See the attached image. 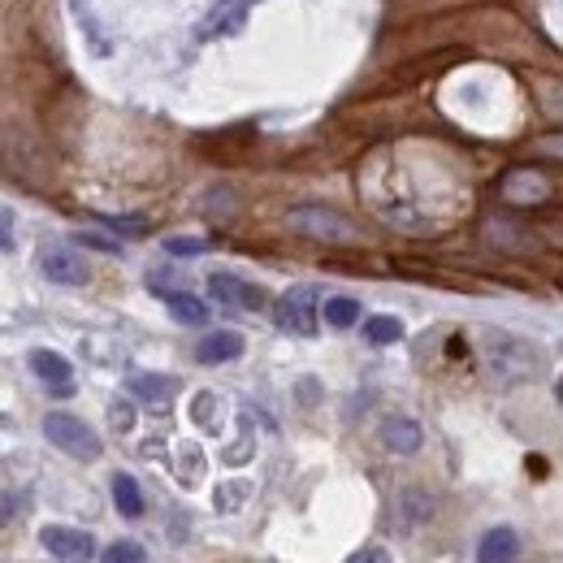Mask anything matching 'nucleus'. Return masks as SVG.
Instances as JSON below:
<instances>
[{
  "label": "nucleus",
  "mask_w": 563,
  "mask_h": 563,
  "mask_svg": "<svg viewBox=\"0 0 563 563\" xmlns=\"http://www.w3.org/2000/svg\"><path fill=\"white\" fill-rule=\"evenodd\" d=\"M44 434H48V442L57 451H65L70 460H100V434L91 429L83 416H74V412H48L44 416Z\"/></svg>",
  "instance_id": "nucleus-1"
},
{
  "label": "nucleus",
  "mask_w": 563,
  "mask_h": 563,
  "mask_svg": "<svg viewBox=\"0 0 563 563\" xmlns=\"http://www.w3.org/2000/svg\"><path fill=\"white\" fill-rule=\"evenodd\" d=\"M486 360H490L494 377H503V382H529V377L538 373V364H542L538 351H533L525 338H516V334H490Z\"/></svg>",
  "instance_id": "nucleus-2"
},
{
  "label": "nucleus",
  "mask_w": 563,
  "mask_h": 563,
  "mask_svg": "<svg viewBox=\"0 0 563 563\" xmlns=\"http://www.w3.org/2000/svg\"><path fill=\"white\" fill-rule=\"evenodd\" d=\"M291 230L299 234H308V239H321V243H351L356 239V226L343 217V213H334V208H325V204H304V208H291Z\"/></svg>",
  "instance_id": "nucleus-3"
},
{
  "label": "nucleus",
  "mask_w": 563,
  "mask_h": 563,
  "mask_svg": "<svg viewBox=\"0 0 563 563\" xmlns=\"http://www.w3.org/2000/svg\"><path fill=\"white\" fill-rule=\"evenodd\" d=\"M273 321L286 334H317V286H291L278 304H273Z\"/></svg>",
  "instance_id": "nucleus-4"
},
{
  "label": "nucleus",
  "mask_w": 563,
  "mask_h": 563,
  "mask_svg": "<svg viewBox=\"0 0 563 563\" xmlns=\"http://www.w3.org/2000/svg\"><path fill=\"white\" fill-rule=\"evenodd\" d=\"M39 542L57 563H91L96 559V538L83 529H65V525H44L39 529Z\"/></svg>",
  "instance_id": "nucleus-5"
},
{
  "label": "nucleus",
  "mask_w": 563,
  "mask_h": 563,
  "mask_svg": "<svg viewBox=\"0 0 563 563\" xmlns=\"http://www.w3.org/2000/svg\"><path fill=\"white\" fill-rule=\"evenodd\" d=\"M256 0H217L213 9L195 26V39H230L247 26V13H252Z\"/></svg>",
  "instance_id": "nucleus-6"
},
{
  "label": "nucleus",
  "mask_w": 563,
  "mask_h": 563,
  "mask_svg": "<svg viewBox=\"0 0 563 563\" xmlns=\"http://www.w3.org/2000/svg\"><path fill=\"white\" fill-rule=\"evenodd\" d=\"M39 273L57 286H87L91 282V265L78 252H70V247H44Z\"/></svg>",
  "instance_id": "nucleus-7"
},
{
  "label": "nucleus",
  "mask_w": 563,
  "mask_h": 563,
  "mask_svg": "<svg viewBox=\"0 0 563 563\" xmlns=\"http://www.w3.org/2000/svg\"><path fill=\"white\" fill-rule=\"evenodd\" d=\"M208 291H213L217 304L243 308V312H260V308L269 304V295L260 291V286L243 282V278H234V273H213V278H208Z\"/></svg>",
  "instance_id": "nucleus-8"
},
{
  "label": "nucleus",
  "mask_w": 563,
  "mask_h": 563,
  "mask_svg": "<svg viewBox=\"0 0 563 563\" xmlns=\"http://www.w3.org/2000/svg\"><path fill=\"white\" fill-rule=\"evenodd\" d=\"M31 373L52 390V395H61V399H70V395H74V364L65 360L61 351L35 347V351H31Z\"/></svg>",
  "instance_id": "nucleus-9"
},
{
  "label": "nucleus",
  "mask_w": 563,
  "mask_h": 563,
  "mask_svg": "<svg viewBox=\"0 0 563 563\" xmlns=\"http://www.w3.org/2000/svg\"><path fill=\"white\" fill-rule=\"evenodd\" d=\"M239 356H243V334H234V330H213L195 343V360L200 364H230Z\"/></svg>",
  "instance_id": "nucleus-10"
},
{
  "label": "nucleus",
  "mask_w": 563,
  "mask_h": 563,
  "mask_svg": "<svg viewBox=\"0 0 563 563\" xmlns=\"http://www.w3.org/2000/svg\"><path fill=\"white\" fill-rule=\"evenodd\" d=\"M516 555H520L516 529L494 525V529L481 533V542H477V563H516Z\"/></svg>",
  "instance_id": "nucleus-11"
},
{
  "label": "nucleus",
  "mask_w": 563,
  "mask_h": 563,
  "mask_svg": "<svg viewBox=\"0 0 563 563\" xmlns=\"http://www.w3.org/2000/svg\"><path fill=\"white\" fill-rule=\"evenodd\" d=\"M382 442L395 455H416L425 434H421V425H416L412 416H390V421H382Z\"/></svg>",
  "instance_id": "nucleus-12"
},
{
  "label": "nucleus",
  "mask_w": 563,
  "mask_h": 563,
  "mask_svg": "<svg viewBox=\"0 0 563 563\" xmlns=\"http://www.w3.org/2000/svg\"><path fill=\"white\" fill-rule=\"evenodd\" d=\"M165 299V308H169V317L182 321V325H208V304L204 299H195L187 291H161Z\"/></svg>",
  "instance_id": "nucleus-13"
},
{
  "label": "nucleus",
  "mask_w": 563,
  "mask_h": 563,
  "mask_svg": "<svg viewBox=\"0 0 563 563\" xmlns=\"http://www.w3.org/2000/svg\"><path fill=\"white\" fill-rule=\"evenodd\" d=\"M109 490H113L117 512H122L126 520H139V516H143V490H139V481L130 477V473H113Z\"/></svg>",
  "instance_id": "nucleus-14"
},
{
  "label": "nucleus",
  "mask_w": 563,
  "mask_h": 563,
  "mask_svg": "<svg viewBox=\"0 0 563 563\" xmlns=\"http://www.w3.org/2000/svg\"><path fill=\"white\" fill-rule=\"evenodd\" d=\"M364 343H373V347L403 343V321L399 317H386V312H377V317L364 321Z\"/></svg>",
  "instance_id": "nucleus-15"
},
{
  "label": "nucleus",
  "mask_w": 563,
  "mask_h": 563,
  "mask_svg": "<svg viewBox=\"0 0 563 563\" xmlns=\"http://www.w3.org/2000/svg\"><path fill=\"white\" fill-rule=\"evenodd\" d=\"M174 390H178V382H174V377H161V373H135V377H130V395L152 399V403L169 399Z\"/></svg>",
  "instance_id": "nucleus-16"
},
{
  "label": "nucleus",
  "mask_w": 563,
  "mask_h": 563,
  "mask_svg": "<svg viewBox=\"0 0 563 563\" xmlns=\"http://www.w3.org/2000/svg\"><path fill=\"white\" fill-rule=\"evenodd\" d=\"M321 317H325V325H334V330H351V325L360 321V304L351 295H334L321 304Z\"/></svg>",
  "instance_id": "nucleus-17"
},
{
  "label": "nucleus",
  "mask_w": 563,
  "mask_h": 563,
  "mask_svg": "<svg viewBox=\"0 0 563 563\" xmlns=\"http://www.w3.org/2000/svg\"><path fill=\"white\" fill-rule=\"evenodd\" d=\"M148 555H143L139 542H113L109 551H100V563H143Z\"/></svg>",
  "instance_id": "nucleus-18"
},
{
  "label": "nucleus",
  "mask_w": 563,
  "mask_h": 563,
  "mask_svg": "<svg viewBox=\"0 0 563 563\" xmlns=\"http://www.w3.org/2000/svg\"><path fill=\"white\" fill-rule=\"evenodd\" d=\"M200 468H204V455L187 447L182 451V468H178V477H182V486H195V477H200Z\"/></svg>",
  "instance_id": "nucleus-19"
},
{
  "label": "nucleus",
  "mask_w": 563,
  "mask_h": 563,
  "mask_svg": "<svg viewBox=\"0 0 563 563\" xmlns=\"http://www.w3.org/2000/svg\"><path fill=\"white\" fill-rule=\"evenodd\" d=\"M213 408H217V399L208 395V390H204V395H195V403H191V421H200L204 429H213Z\"/></svg>",
  "instance_id": "nucleus-20"
},
{
  "label": "nucleus",
  "mask_w": 563,
  "mask_h": 563,
  "mask_svg": "<svg viewBox=\"0 0 563 563\" xmlns=\"http://www.w3.org/2000/svg\"><path fill=\"white\" fill-rule=\"evenodd\" d=\"M165 252L169 256H200V252H208V243L204 239H165Z\"/></svg>",
  "instance_id": "nucleus-21"
},
{
  "label": "nucleus",
  "mask_w": 563,
  "mask_h": 563,
  "mask_svg": "<svg viewBox=\"0 0 563 563\" xmlns=\"http://www.w3.org/2000/svg\"><path fill=\"white\" fill-rule=\"evenodd\" d=\"M109 421H113L117 434H130V429H135V408H130V403H113V408H109Z\"/></svg>",
  "instance_id": "nucleus-22"
},
{
  "label": "nucleus",
  "mask_w": 563,
  "mask_h": 563,
  "mask_svg": "<svg viewBox=\"0 0 563 563\" xmlns=\"http://www.w3.org/2000/svg\"><path fill=\"white\" fill-rule=\"evenodd\" d=\"M347 563H395V559H390V555L382 551V546H364V551H356Z\"/></svg>",
  "instance_id": "nucleus-23"
},
{
  "label": "nucleus",
  "mask_w": 563,
  "mask_h": 563,
  "mask_svg": "<svg viewBox=\"0 0 563 563\" xmlns=\"http://www.w3.org/2000/svg\"><path fill=\"white\" fill-rule=\"evenodd\" d=\"M78 243H83V247H96V252H117V243L113 239H104V234H78Z\"/></svg>",
  "instance_id": "nucleus-24"
},
{
  "label": "nucleus",
  "mask_w": 563,
  "mask_h": 563,
  "mask_svg": "<svg viewBox=\"0 0 563 563\" xmlns=\"http://www.w3.org/2000/svg\"><path fill=\"white\" fill-rule=\"evenodd\" d=\"M247 486H234V490H217V507H234V499H243Z\"/></svg>",
  "instance_id": "nucleus-25"
},
{
  "label": "nucleus",
  "mask_w": 563,
  "mask_h": 563,
  "mask_svg": "<svg viewBox=\"0 0 563 563\" xmlns=\"http://www.w3.org/2000/svg\"><path fill=\"white\" fill-rule=\"evenodd\" d=\"M542 152L546 156H563V135H546L542 139Z\"/></svg>",
  "instance_id": "nucleus-26"
},
{
  "label": "nucleus",
  "mask_w": 563,
  "mask_h": 563,
  "mask_svg": "<svg viewBox=\"0 0 563 563\" xmlns=\"http://www.w3.org/2000/svg\"><path fill=\"white\" fill-rule=\"evenodd\" d=\"M555 399L563 403V377H559V382H555Z\"/></svg>",
  "instance_id": "nucleus-27"
}]
</instances>
